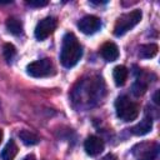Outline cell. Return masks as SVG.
<instances>
[{"label":"cell","mask_w":160,"mask_h":160,"mask_svg":"<svg viewBox=\"0 0 160 160\" xmlns=\"http://www.w3.org/2000/svg\"><path fill=\"white\" fill-rule=\"evenodd\" d=\"M136 148H139V150L134 149L136 160H155L159 152V145L156 142H142Z\"/></svg>","instance_id":"obj_6"},{"label":"cell","mask_w":160,"mask_h":160,"mask_svg":"<svg viewBox=\"0 0 160 160\" xmlns=\"http://www.w3.org/2000/svg\"><path fill=\"white\" fill-rule=\"evenodd\" d=\"M2 54H4L5 60H6L8 62H10V61L12 60V58L15 56V54H16L15 46H14L12 44H10V42H6V44L4 45V48H2Z\"/></svg>","instance_id":"obj_17"},{"label":"cell","mask_w":160,"mask_h":160,"mask_svg":"<svg viewBox=\"0 0 160 160\" xmlns=\"http://www.w3.org/2000/svg\"><path fill=\"white\" fill-rule=\"evenodd\" d=\"M84 149H85V151H86L88 155L95 156V155L100 154L104 150V141L100 138H98L95 135H91V136H89L85 140Z\"/></svg>","instance_id":"obj_8"},{"label":"cell","mask_w":160,"mask_h":160,"mask_svg":"<svg viewBox=\"0 0 160 160\" xmlns=\"http://www.w3.org/2000/svg\"><path fill=\"white\" fill-rule=\"evenodd\" d=\"M26 4L30 6H34V8H41V6L48 5V1L46 0H29V1H26Z\"/></svg>","instance_id":"obj_18"},{"label":"cell","mask_w":160,"mask_h":160,"mask_svg":"<svg viewBox=\"0 0 160 160\" xmlns=\"http://www.w3.org/2000/svg\"><path fill=\"white\" fill-rule=\"evenodd\" d=\"M151 129H152V120H151V118L145 116L139 124H136L135 126L131 128V132L136 136H142V135L150 132Z\"/></svg>","instance_id":"obj_10"},{"label":"cell","mask_w":160,"mask_h":160,"mask_svg":"<svg viewBox=\"0 0 160 160\" xmlns=\"http://www.w3.org/2000/svg\"><path fill=\"white\" fill-rule=\"evenodd\" d=\"M141 16H142V12L141 10L139 9H135L130 12H126V14H122L115 22V26H114V35L115 36H121L124 35L125 32H128L129 30H131L135 25H138L141 20Z\"/></svg>","instance_id":"obj_3"},{"label":"cell","mask_w":160,"mask_h":160,"mask_svg":"<svg viewBox=\"0 0 160 160\" xmlns=\"http://www.w3.org/2000/svg\"><path fill=\"white\" fill-rule=\"evenodd\" d=\"M100 54L106 61H115L119 58V49H118L116 44L108 41L101 46Z\"/></svg>","instance_id":"obj_9"},{"label":"cell","mask_w":160,"mask_h":160,"mask_svg":"<svg viewBox=\"0 0 160 160\" xmlns=\"http://www.w3.org/2000/svg\"><path fill=\"white\" fill-rule=\"evenodd\" d=\"M116 115L122 121H132L139 115V106L128 96H119L115 101Z\"/></svg>","instance_id":"obj_2"},{"label":"cell","mask_w":160,"mask_h":160,"mask_svg":"<svg viewBox=\"0 0 160 160\" xmlns=\"http://www.w3.org/2000/svg\"><path fill=\"white\" fill-rule=\"evenodd\" d=\"M22 160H36V159H35V156H34L32 154H30V155H26Z\"/></svg>","instance_id":"obj_21"},{"label":"cell","mask_w":160,"mask_h":160,"mask_svg":"<svg viewBox=\"0 0 160 160\" xmlns=\"http://www.w3.org/2000/svg\"><path fill=\"white\" fill-rule=\"evenodd\" d=\"M82 56V48L72 32H68L62 38L60 51V61L65 68L75 66Z\"/></svg>","instance_id":"obj_1"},{"label":"cell","mask_w":160,"mask_h":160,"mask_svg":"<svg viewBox=\"0 0 160 160\" xmlns=\"http://www.w3.org/2000/svg\"><path fill=\"white\" fill-rule=\"evenodd\" d=\"M146 89H148V84L144 82L141 79L136 80V81L132 84V94H134L135 96H141V95H144L145 91H146Z\"/></svg>","instance_id":"obj_16"},{"label":"cell","mask_w":160,"mask_h":160,"mask_svg":"<svg viewBox=\"0 0 160 160\" xmlns=\"http://www.w3.org/2000/svg\"><path fill=\"white\" fill-rule=\"evenodd\" d=\"M78 28L82 34L91 35L101 28V21L99 18L94 15H86L82 19H80V21L78 22Z\"/></svg>","instance_id":"obj_7"},{"label":"cell","mask_w":160,"mask_h":160,"mask_svg":"<svg viewBox=\"0 0 160 160\" xmlns=\"http://www.w3.org/2000/svg\"><path fill=\"white\" fill-rule=\"evenodd\" d=\"M2 135H4V134H2V130L0 129V142H1V140H2Z\"/></svg>","instance_id":"obj_22"},{"label":"cell","mask_w":160,"mask_h":160,"mask_svg":"<svg viewBox=\"0 0 160 160\" xmlns=\"http://www.w3.org/2000/svg\"><path fill=\"white\" fill-rule=\"evenodd\" d=\"M159 94H160V91H159V90H156V91H155V94H154V102H155V104H158V105L160 104V101H159Z\"/></svg>","instance_id":"obj_19"},{"label":"cell","mask_w":160,"mask_h":160,"mask_svg":"<svg viewBox=\"0 0 160 160\" xmlns=\"http://www.w3.org/2000/svg\"><path fill=\"white\" fill-rule=\"evenodd\" d=\"M112 78L118 86H122L128 79V69L124 65H118L112 70Z\"/></svg>","instance_id":"obj_11"},{"label":"cell","mask_w":160,"mask_h":160,"mask_svg":"<svg viewBox=\"0 0 160 160\" xmlns=\"http://www.w3.org/2000/svg\"><path fill=\"white\" fill-rule=\"evenodd\" d=\"M18 154V146L14 140H9L1 151V160H14Z\"/></svg>","instance_id":"obj_13"},{"label":"cell","mask_w":160,"mask_h":160,"mask_svg":"<svg viewBox=\"0 0 160 160\" xmlns=\"http://www.w3.org/2000/svg\"><path fill=\"white\" fill-rule=\"evenodd\" d=\"M28 74L32 78H45L54 74V65L50 59H40L28 65Z\"/></svg>","instance_id":"obj_4"},{"label":"cell","mask_w":160,"mask_h":160,"mask_svg":"<svg viewBox=\"0 0 160 160\" xmlns=\"http://www.w3.org/2000/svg\"><path fill=\"white\" fill-rule=\"evenodd\" d=\"M158 45L154 44V42H150V44H145V45H141L140 46V50H139V56L141 59H151L154 58L156 54H158Z\"/></svg>","instance_id":"obj_12"},{"label":"cell","mask_w":160,"mask_h":160,"mask_svg":"<svg viewBox=\"0 0 160 160\" xmlns=\"http://www.w3.org/2000/svg\"><path fill=\"white\" fill-rule=\"evenodd\" d=\"M56 19L52 18V16H48V18H44L41 19L38 24H36V28H35V38L38 40H44L46 39L49 35L52 34V31L55 30L56 28Z\"/></svg>","instance_id":"obj_5"},{"label":"cell","mask_w":160,"mask_h":160,"mask_svg":"<svg viewBox=\"0 0 160 160\" xmlns=\"http://www.w3.org/2000/svg\"><path fill=\"white\" fill-rule=\"evenodd\" d=\"M19 138L21 139V141L25 144V145H36L39 142V136L35 135L34 132L29 131V130H21L19 132Z\"/></svg>","instance_id":"obj_15"},{"label":"cell","mask_w":160,"mask_h":160,"mask_svg":"<svg viewBox=\"0 0 160 160\" xmlns=\"http://www.w3.org/2000/svg\"><path fill=\"white\" fill-rule=\"evenodd\" d=\"M6 29L12 35H20L22 32V24L16 18H9L6 20Z\"/></svg>","instance_id":"obj_14"},{"label":"cell","mask_w":160,"mask_h":160,"mask_svg":"<svg viewBox=\"0 0 160 160\" xmlns=\"http://www.w3.org/2000/svg\"><path fill=\"white\" fill-rule=\"evenodd\" d=\"M102 160H116V158H115V155H112V154H108L106 156L102 158Z\"/></svg>","instance_id":"obj_20"}]
</instances>
